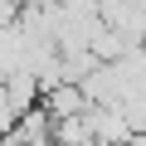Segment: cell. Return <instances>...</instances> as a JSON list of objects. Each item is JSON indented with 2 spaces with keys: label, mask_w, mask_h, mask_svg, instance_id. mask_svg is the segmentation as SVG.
Returning <instances> with one entry per match:
<instances>
[{
  "label": "cell",
  "mask_w": 146,
  "mask_h": 146,
  "mask_svg": "<svg viewBox=\"0 0 146 146\" xmlns=\"http://www.w3.org/2000/svg\"><path fill=\"white\" fill-rule=\"evenodd\" d=\"M39 102H44V112H49L54 122H68V117H83V112H88V98H83L78 83H54V88L39 93Z\"/></svg>",
  "instance_id": "cell-1"
}]
</instances>
